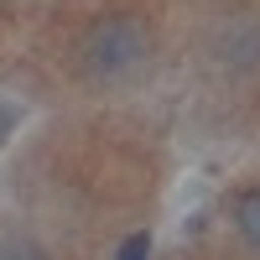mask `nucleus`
Instances as JSON below:
<instances>
[{
  "mask_svg": "<svg viewBox=\"0 0 260 260\" xmlns=\"http://www.w3.org/2000/svg\"><path fill=\"white\" fill-rule=\"evenodd\" d=\"M151 52V37L141 21H104V26L89 31V42H83V73H89L94 83H115L125 73H136L141 62Z\"/></svg>",
  "mask_w": 260,
  "mask_h": 260,
  "instance_id": "1",
  "label": "nucleus"
},
{
  "mask_svg": "<svg viewBox=\"0 0 260 260\" xmlns=\"http://www.w3.org/2000/svg\"><path fill=\"white\" fill-rule=\"evenodd\" d=\"M146 255H151V234H130L120 245V260H146Z\"/></svg>",
  "mask_w": 260,
  "mask_h": 260,
  "instance_id": "3",
  "label": "nucleus"
},
{
  "mask_svg": "<svg viewBox=\"0 0 260 260\" xmlns=\"http://www.w3.org/2000/svg\"><path fill=\"white\" fill-rule=\"evenodd\" d=\"M234 219H240V234L250 240V250H260V192H245Z\"/></svg>",
  "mask_w": 260,
  "mask_h": 260,
  "instance_id": "2",
  "label": "nucleus"
},
{
  "mask_svg": "<svg viewBox=\"0 0 260 260\" xmlns=\"http://www.w3.org/2000/svg\"><path fill=\"white\" fill-rule=\"evenodd\" d=\"M11 120H16V115L6 110V104H0V136H6V130H11Z\"/></svg>",
  "mask_w": 260,
  "mask_h": 260,
  "instance_id": "4",
  "label": "nucleus"
}]
</instances>
